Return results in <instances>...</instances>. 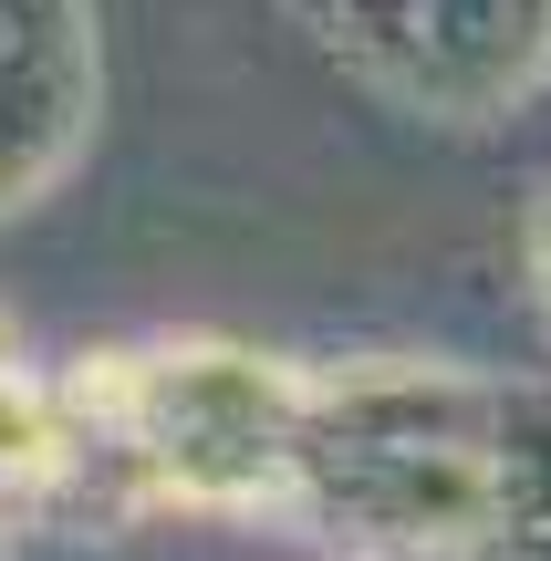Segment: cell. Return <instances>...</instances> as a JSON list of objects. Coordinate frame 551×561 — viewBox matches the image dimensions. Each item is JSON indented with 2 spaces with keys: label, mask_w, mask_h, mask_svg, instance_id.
Here are the masks:
<instances>
[{
  "label": "cell",
  "mask_w": 551,
  "mask_h": 561,
  "mask_svg": "<svg viewBox=\"0 0 551 561\" xmlns=\"http://www.w3.org/2000/svg\"><path fill=\"white\" fill-rule=\"evenodd\" d=\"M62 458H73V437H62L53 396L0 375V479H11V489H42V479H62Z\"/></svg>",
  "instance_id": "obj_1"
}]
</instances>
